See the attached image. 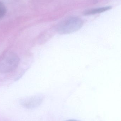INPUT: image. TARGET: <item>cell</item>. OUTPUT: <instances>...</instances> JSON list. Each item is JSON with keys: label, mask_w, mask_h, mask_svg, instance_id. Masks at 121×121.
Instances as JSON below:
<instances>
[{"label": "cell", "mask_w": 121, "mask_h": 121, "mask_svg": "<svg viewBox=\"0 0 121 121\" xmlns=\"http://www.w3.org/2000/svg\"><path fill=\"white\" fill-rule=\"evenodd\" d=\"M19 62V57L16 53L10 51L6 52L0 57V73H11L17 68Z\"/></svg>", "instance_id": "1"}, {"label": "cell", "mask_w": 121, "mask_h": 121, "mask_svg": "<svg viewBox=\"0 0 121 121\" xmlns=\"http://www.w3.org/2000/svg\"><path fill=\"white\" fill-rule=\"evenodd\" d=\"M82 25L83 22L80 18L76 17H70L59 24L58 30L60 34H69L77 31Z\"/></svg>", "instance_id": "2"}, {"label": "cell", "mask_w": 121, "mask_h": 121, "mask_svg": "<svg viewBox=\"0 0 121 121\" xmlns=\"http://www.w3.org/2000/svg\"><path fill=\"white\" fill-rule=\"evenodd\" d=\"M44 97L40 95H37L21 99L20 104L24 108L32 109L38 107L42 103Z\"/></svg>", "instance_id": "3"}, {"label": "cell", "mask_w": 121, "mask_h": 121, "mask_svg": "<svg viewBox=\"0 0 121 121\" xmlns=\"http://www.w3.org/2000/svg\"><path fill=\"white\" fill-rule=\"evenodd\" d=\"M111 8V6H107L90 9L85 11L84 13V15L86 16L94 15L97 13H101L105 12L109 10Z\"/></svg>", "instance_id": "4"}, {"label": "cell", "mask_w": 121, "mask_h": 121, "mask_svg": "<svg viewBox=\"0 0 121 121\" xmlns=\"http://www.w3.org/2000/svg\"><path fill=\"white\" fill-rule=\"evenodd\" d=\"M6 13V9L5 5L0 1V20L3 18Z\"/></svg>", "instance_id": "5"}, {"label": "cell", "mask_w": 121, "mask_h": 121, "mask_svg": "<svg viewBox=\"0 0 121 121\" xmlns=\"http://www.w3.org/2000/svg\"><path fill=\"white\" fill-rule=\"evenodd\" d=\"M0 121H10L4 117L0 116Z\"/></svg>", "instance_id": "6"}, {"label": "cell", "mask_w": 121, "mask_h": 121, "mask_svg": "<svg viewBox=\"0 0 121 121\" xmlns=\"http://www.w3.org/2000/svg\"><path fill=\"white\" fill-rule=\"evenodd\" d=\"M77 121V120H67V121Z\"/></svg>", "instance_id": "7"}]
</instances>
